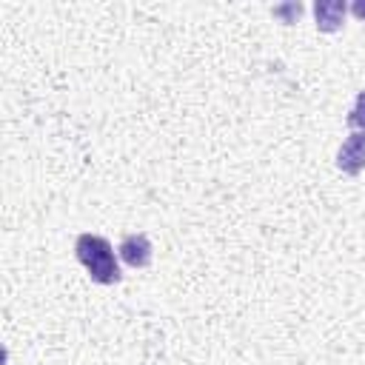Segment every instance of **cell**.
I'll return each instance as SVG.
<instances>
[{"instance_id":"8992f818","label":"cell","mask_w":365,"mask_h":365,"mask_svg":"<svg viewBox=\"0 0 365 365\" xmlns=\"http://www.w3.org/2000/svg\"><path fill=\"white\" fill-rule=\"evenodd\" d=\"M345 123H348V128H351V131H365V88H362V91H356L354 106H351V111H348Z\"/></svg>"},{"instance_id":"7a4b0ae2","label":"cell","mask_w":365,"mask_h":365,"mask_svg":"<svg viewBox=\"0 0 365 365\" xmlns=\"http://www.w3.org/2000/svg\"><path fill=\"white\" fill-rule=\"evenodd\" d=\"M117 257H120L128 268H148L151 259H154V245H151L148 234L134 231V234H125V237L120 240Z\"/></svg>"},{"instance_id":"3957f363","label":"cell","mask_w":365,"mask_h":365,"mask_svg":"<svg viewBox=\"0 0 365 365\" xmlns=\"http://www.w3.org/2000/svg\"><path fill=\"white\" fill-rule=\"evenodd\" d=\"M336 168L348 177H359L365 171V131H351L339 151H336Z\"/></svg>"},{"instance_id":"52a82bcc","label":"cell","mask_w":365,"mask_h":365,"mask_svg":"<svg viewBox=\"0 0 365 365\" xmlns=\"http://www.w3.org/2000/svg\"><path fill=\"white\" fill-rule=\"evenodd\" d=\"M348 11H351L356 20H365V0H354V3L348 6Z\"/></svg>"},{"instance_id":"6da1fadb","label":"cell","mask_w":365,"mask_h":365,"mask_svg":"<svg viewBox=\"0 0 365 365\" xmlns=\"http://www.w3.org/2000/svg\"><path fill=\"white\" fill-rule=\"evenodd\" d=\"M74 257L86 268V274L91 277V282H97V285H117L123 279V271H120L114 245L106 237H100V234H91V231L77 234V240H74Z\"/></svg>"},{"instance_id":"277c9868","label":"cell","mask_w":365,"mask_h":365,"mask_svg":"<svg viewBox=\"0 0 365 365\" xmlns=\"http://www.w3.org/2000/svg\"><path fill=\"white\" fill-rule=\"evenodd\" d=\"M345 14H348V3L345 0H317L314 3L317 31H322V34L339 31L345 26Z\"/></svg>"},{"instance_id":"5b68a950","label":"cell","mask_w":365,"mask_h":365,"mask_svg":"<svg viewBox=\"0 0 365 365\" xmlns=\"http://www.w3.org/2000/svg\"><path fill=\"white\" fill-rule=\"evenodd\" d=\"M302 3H297V0H288V3H279V6H274L271 9V14L282 23V26H294L299 17H302Z\"/></svg>"}]
</instances>
